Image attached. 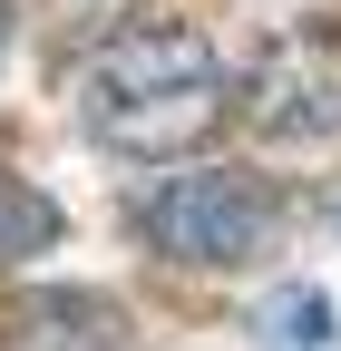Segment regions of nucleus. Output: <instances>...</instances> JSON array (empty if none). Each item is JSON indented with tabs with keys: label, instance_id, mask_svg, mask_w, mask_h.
<instances>
[{
	"label": "nucleus",
	"instance_id": "nucleus-2",
	"mask_svg": "<svg viewBox=\"0 0 341 351\" xmlns=\"http://www.w3.org/2000/svg\"><path fill=\"white\" fill-rule=\"evenodd\" d=\"M137 234L176 263H244L273 244V195L234 166H195V176H166L137 195Z\"/></svg>",
	"mask_w": 341,
	"mask_h": 351
},
{
	"label": "nucleus",
	"instance_id": "nucleus-1",
	"mask_svg": "<svg viewBox=\"0 0 341 351\" xmlns=\"http://www.w3.org/2000/svg\"><path fill=\"white\" fill-rule=\"evenodd\" d=\"M225 98V69H215V39L186 29V20H137V29H108L88 59H78V127L117 156H186L205 127H215Z\"/></svg>",
	"mask_w": 341,
	"mask_h": 351
},
{
	"label": "nucleus",
	"instance_id": "nucleus-4",
	"mask_svg": "<svg viewBox=\"0 0 341 351\" xmlns=\"http://www.w3.org/2000/svg\"><path fill=\"white\" fill-rule=\"evenodd\" d=\"M0 351H127V313L108 293H10L0 302Z\"/></svg>",
	"mask_w": 341,
	"mask_h": 351
},
{
	"label": "nucleus",
	"instance_id": "nucleus-5",
	"mask_svg": "<svg viewBox=\"0 0 341 351\" xmlns=\"http://www.w3.org/2000/svg\"><path fill=\"white\" fill-rule=\"evenodd\" d=\"M59 244V205L29 186V176L0 166V263H29V254H49Z\"/></svg>",
	"mask_w": 341,
	"mask_h": 351
},
{
	"label": "nucleus",
	"instance_id": "nucleus-6",
	"mask_svg": "<svg viewBox=\"0 0 341 351\" xmlns=\"http://www.w3.org/2000/svg\"><path fill=\"white\" fill-rule=\"evenodd\" d=\"M264 332H273V351H331V302L312 283H283L264 302Z\"/></svg>",
	"mask_w": 341,
	"mask_h": 351
},
{
	"label": "nucleus",
	"instance_id": "nucleus-3",
	"mask_svg": "<svg viewBox=\"0 0 341 351\" xmlns=\"http://www.w3.org/2000/svg\"><path fill=\"white\" fill-rule=\"evenodd\" d=\"M244 127L273 147H322L341 137V29L303 20V29H273L264 49L244 59Z\"/></svg>",
	"mask_w": 341,
	"mask_h": 351
},
{
	"label": "nucleus",
	"instance_id": "nucleus-7",
	"mask_svg": "<svg viewBox=\"0 0 341 351\" xmlns=\"http://www.w3.org/2000/svg\"><path fill=\"white\" fill-rule=\"evenodd\" d=\"M331 225H341V195H331Z\"/></svg>",
	"mask_w": 341,
	"mask_h": 351
}]
</instances>
